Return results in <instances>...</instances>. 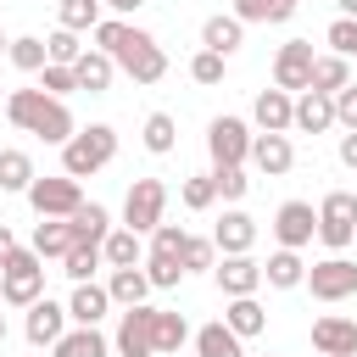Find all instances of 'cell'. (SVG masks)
Returning a JSON list of instances; mask_svg holds the SVG:
<instances>
[{
    "instance_id": "cell-34",
    "label": "cell",
    "mask_w": 357,
    "mask_h": 357,
    "mask_svg": "<svg viewBox=\"0 0 357 357\" xmlns=\"http://www.w3.org/2000/svg\"><path fill=\"white\" fill-rule=\"evenodd\" d=\"M56 17L67 33H95L100 28V0H56Z\"/></svg>"
},
{
    "instance_id": "cell-16",
    "label": "cell",
    "mask_w": 357,
    "mask_h": 357,
    "mask_svg": "<svg viewBox=\"0 0 357 357\" xmlns=\"http://www.w3.org/2000/svg\"><path fill=\"white\" fill-rule=\"evenodd\" d=\"M212 245H218L223 257H245V251L257 245V218L240 212V206H229V212L218 218V229H212Z\"/></svg>"
},
{
    "instance_id": "cell-9",
    "label": "cell",
    "mask_w": 357,
    "mask_h": 357,
    "mask_svg": "<svg viewBox=\"0 0 357 357\" xmlns=\"http://www.w3.org/2000/svg\"><path fill=\"white\" fill-rule=\"evenodd\" d=\"M307 290H312V301H346V296H357V262L351 257L312 262L307 268Z\"/></svg>"
},
{
    "instance_id": "cell-41",
    "label": "cell",
    "mask_w": 357,
    "mask_h": 357,
    "mask_svg": "<svg viewBox=\"0 0 357 357\" xmlns=\"http://www.w3.org/2000/svg\"><path fill=\"white\" fill-rule=\"evenodd\" d=\"M223 73H229V56H218V50H195V56H190V78H195V84L212 89V84H223Z\"/></svg>"
},
{
    "instance_id": "cell-36",
    "label": "cell",
    "mask_w": 357,
    "mask_h": 357,
    "mask_svg": "<svg viewBox=\"0 0 357 357\" xmlns=\"http://www.w3.org/2000/svg\"><path fill=\"white\" fill-rule=\"evenodd\" d=\"M6 61H11L17 73H45V67H50V50H45V39H33V33H17Z\"/></svg>"
},
{
    "instance_id": "cell-5",
    "label": "cell",
    "mask_w": 357,
    "mask_h": 357,
    "mask_svg": "<svg viewBox=\"0 0 357 357\" xmlns=\"http://www.w3.org/2000/svg\"><path fill=\"white\" fill-rule=\"evenodd\" d=\"M318 240L329 245V257H340L357 240V195L351 190H329L318 201Z\"/></svg>"
},
{
    "instance_id": "cell-48",
    "label": "cell",
    "mask_w": 357,
    "mask_h": 357,
    "mask_svg": "<svg viewBox=\"0 0 357 357\" xmlns=\"http://www.w3.org/2000/svg\"><path fill=\"white\" fill-rule=\"evenodd\" d=\"M184 240H190V234H184L178 223H162V229L151 234V251H173V257H184Z\"/></svg>"
},
{
    "instance_id": "cell-27",
    "label": "cell",
    "mask_w": 357,
    "mask_h": 357,
    "mask_svg": "<svg viewBox=\"0 0 357 357\" xmlns=\"http://www.w3.org/2000/svg\"><path fill=\"white\" fill-rule=\"evenodd\" d=\"M106 290H112V307H145L151 279H145V268H112Z\"/></svg>"
},
{
    "instance_id": "cell-17",
    "label": "cell",
    "mask_w": 357,
    "mask_h": 357,
    "mask_svg": "<svg viewBox=\"0 0 357 357\" xmlns=\"http://www.w3.org/2000/svg\"><path fill=\"white\" fill-rule=\"evenodd\" d=\"M251 117H257L262 134H290V128H296V95H284V89H262L257 106H251Z\"/></svg>"
},
{
    "instance_id": "cell-42",
    "label": "cell",
    "mask_w": 357,
    "mask_h": 357,
    "mask_svg": "<svg viewBox=\"0 0 357 357\" xmlns=\"http://www.w3.org/2000/svg\"><path fill=\"white\" fill-rule=\"evenodd\" d=\"M212 184H218V201H245V190H251L245 167H212Z\"/></svg>"
},
{
    "instance_id": "cell-52",
    "label": "cell",
    "mask_w": 357,
    "mask_h": 357,
    "mask_svg": "<svg viewBox=\"0 0 357 357\" xmlns=\"http://www.w3.org/2000/svg\"><path fill=\"white\" fill-rule=\"evenodd\" d=\"M340 6V17H357V0H335Z\"/></svg>"
},
{
    "instance_id": "cell-15",
    "label": "cell",
    "mask_w": 357,
    "mask_h": 357,
    "mask_svg": "<svg viewBox=\"0 0 357 357\" xmlns=\"http://www.w3.org/2000/svg\"><path fill=\"white\" fill-rule=\"evenodd\" d=\"M67 307L61 301H50V296H39L33 307H28V324H22V335H28V346H56L61 335H67Z\"/></svg>"
},
{
    "instance_id": "cell-32",
    "label": "cell",
    "mask_w": 357,
    "mask_h": 357,
    "mask_svg": "<svg viewBox=\"0 0 357 357\" xmlns=\"http://www.w3.org/2000/svg\"><path fill=\"white\" fill-rule=\"evenodd\" d=\"M184 340H190V324H184V312H167V307H156V324H151V346H156V357L178 351Z\"/></svg>"
},
{
    "instance_id": "cell-12",
    "label": "cell",
    "mask_w": 357,
    "mask_h": 357,
    "mask_svg": "<svg viewBox=\"0 0 357 357\" xmlns=\"http://www.w3.org/2000/svg\"><path fill=\"white\" fill-rule=\"evenodd\" d=\"M312 234H318V212H312V201H284V206L273 212V240H279L284 251L312 245Z\"/></svg>"
},
{
    "instance_id": "cell-49",
    "label": "cell",
    "mask_w": 357,
    "mask_h": 357,
    "mask_svg": "<svg viewBox=\"0 0 357 357\" xmlns=\"http://www.w3.org/2000/svg\"><path fill=\"white\" fill-rule=\"evenodd\" d=\"M335 156H340V167H351V173H357V134H340Z\"/></svg>"
},
{
    "instance_id": "cell-54",
    "label": "cell",
    "mask_w": 357,
    "mask_h": 357,
    "mask_svg": "<svg viewBox=\"0 0 357 357\" xmlns=\"http://www.w3.org/2000/svg\"><path fill=\"white\" fill-rule=\"evenodd\" d=\"M0 346H6V312H0Z\"/></svg>"
},
{
    "instance_id": "cell-4",
    "label": "cell",
    "mask_w": 357,
    "mask_h": 357,
    "mask_svg": "<svg viewBox=\"0 0 357 357\" xmlns=\"http://www.w3.org/2000/svg\"><path fill=\"white\" fill-rule=\"evenodd\" d=\"M45 296V257L33 245H17L11 262L0 268V301L6 307H33Z\"/></svg>"
},
{
    "instance_id": "cell-39",
    "label": "cell",
    "mask_w": 357,
    "mask_h": 357,
    "mask_svg": "<svg viewBox=\"0 0 357 357\" xmlns=\"http://www.w3.org/2000/svg\"><path fill=\"white\" fill-rule=\"evenodd\" d=\"M178 201H184L190 212H212V206H218V184H212V173H190V178L178 184Z\"/></svg>"
},
{
    "instance_id": "cell-18",
    "label": "cell",
    "mask_w": 357,
    "mask_h": 357,
    "mask_svg": "<svg viewBox=\"0 0 357 357\" xmlns=\"http://www.w3.org/2000/svg\"><path fill=\"white\" fill-rule=\"evenodd\" d=\"M251 162H257V173L284 178V173L296 167V145H290V134H257V139H251Z\"/></svg>"
},
{
    "instance_id": "cell-21",
    "label": "cell",
    "mask_w": 357,
    "mask_h": 357,
    "mask_svg": "<svg viewBox=\"0 0 357 357\" xmlns=\"http://www.w3.org/2000/svg\"><path fill=\"white\" fill-rule=\"evenodd\" d=\"M296 128H301V134H329V128H335V95L301 89V95H296Z\"/></svg>"
},
{
    "instance_id": "cell-30",
    "label": "cell",
    "mask_w": 357,
    "mask_h": 357,
    "mask_svg": "<svg viewBox=\"0 0 357 357\" xmlns=\"http://www.w3.org/2000/svg\"><path fill=\"white\" fill-rule=\"evenodd\" d=\"M195 351L201 357H245V346H240V335L218 318V324H201L195 329Z\"/></svg>"
},
{
    "instance_id": "cell-51",
    "label": "cell",
    "mask_w": 357,
    "mask_h": 357,
    "mask_svg": "<svg viewBox=\"0 0 357 357\" xmlns=\"http://www.w3.org/2000/svg\"><path fill=\"white\" fill-rule=\"evenodd\" d=\"M100 6H112V11H139L145 0H100Z\"/></svg>"
},
{
    "instance_id": "cell-53",
    "label": "cell",
    "mask_w": 357,
    "mask_h": 357,
    "mask_svg": "<svg viewBox=\"0 0 357 357\" xmlns=\"http://www.w3.org/2000/svg\"><path fill=\"white\" fill-rule=\"evenodd\" d=\"M0 56H11V39H6V33H0Z\"/></svg>"
},
{
    "instance_id": "cell-47",
    "label": "cell",
    "mask_w": 357,
    "mask_h": 357,
    "mask_svg": "<svg viewBox=\"0 0 357 357\" xmlns=\"http://www.w3.org/2000/svg\"><path fill=\"white\" fill-rule=\"evenodd\" d=\"M335 128L357 134V84H346V89L335 95Z\"/></svg>"
},
{
    "instance_id": "cell-38",
    "label": "cell",
    "mask_w": 357,
    "mask_h": 357,
    "mask_svg": "<svg viewBox=\"0 0 357 357\" xmlns=\"http://www.w3.org/2000/svg\"><path fill=\"white\" fill-rule=\"evenodd\" d=\"M145 279H151V290H173V284L184 279V257H173V251H145Z\"/></svg>"
},
{
    "instance_id": "cell-13",
    "label": "cell",
    "mask_w": 357,
    "mask_h": 357,
    "mask_svg": "<svg viewBox=\"0 0 357 357\" xmlns=\"http://www.w3.org/2000/svg\"><path fill=\"white\" fill-rule=\"evenodd\" d=\"M312 351L318 357H357V318H340V312L312 318Z\"/></svg>"
},
{
    "instance_id": "cell-22",
    "label": "cell",
    "mask_w": 357,
    "mask_h": 357,
    "mask_svg": "<svg viewBox=\"0 0 357 357\" xmlns=\"http://www.w3.org/2000/svg\"><path fill=\"white\" fill-rule=\"evenodd\" d=\"M67 223H73V245H106V234H112V212L100 201H84Z\"/></svg>"
},
{
    "instance_id": "cell-28",
    "label": "cell",
    "mask_w": 357,
    "mask_h": 357,
    "mask_svg": "<svg viewBox=\"0 0 357 357\" xmlns=\"http://www.w3.org/2000/svg\"><path fill=\"white\" fill-rule=\"evenodd\" d=\"M50 357H112V340L100 335V329H67L56 346H50Z\"/></svg>"
},
{
    "instance_id": "cell-35",
    "label": "cell",
    "mask_w": 357,
    "mask_h": 357,
    "mask_svg": "<svg viewBox=\"0 0 357 357\" xmlns=\"http://www.w3.org/2000/svg\"><path fill=\"white\" fill-rule=\"evenodd\" d=\"M301 0H234V17L240 22H290Z\"/></svg>"
},
{
    "instance_id": "cell-55",
    "label": "cell",
    "mask_w": 357,
    "mask_h": 357,
    "mask_svg": "<svg viewBox=\"0 0 357 357\" xmlns=\"http://www.w3.org/2000/svg\"><path fill=\"white\" fill-rule=\"evenodd\" d=\"M6 95H11V89H0V112H6Z\"/></svg>"
},
{
    "instance_id": "cell-31",
    "label": "cell",
    "mask_w": 357,
    "mask_h": 357,
    "mask_svg": "<svg viewBox=\"0 0 357 357\" xmlns=\"http://www.w3.org/2000/svg\"><path fill=\"white\" fill-rule=\"evenodd\" d=\"M33 251H39L45 262H50V257H67V251H73V223H67V218H39Z\"/></svg>"
},
{
    "instance_id": "cell-46",
    "label": "cell",
    "mask_w": 357,
    "mask_h": 357,
    "mask_svg": "<svg viewBox=\"0 0 357 357\" xmlns=\"http://www.w3.org/2000/svg\"><path fill=\"white\" fill-rule=\"evenodd\" d=\"M39 89L61 100V95H73V89H78V73H73V67H56V61H50V67L39 73Z\"/></svg>"
},
{
    "instance_id": "cell-26",
    "label": "cell",
    "mask_w": 357,
    "mask_h": 357,
    "mask_svg": "<svg viewBox=\"0 0 357 357\" xmlns=\"http://www.w3.org/2000/svg\"><path fill=\"white\" fill-rule=\"evenodd\" d=\"M33 178H39V173H33V156L17 151V145H6V151H0V190H6V195H28Z\"/></svg>"
},
{
    "instance_id": "cell-8",
    "label": "cell",
    "mask_w": 357,
    "mask_h": 357,
    "mask_svg": "<svg viewBox=\"0 0 357 357\" xmlns=\"http://www.w3.org/2000/svg\"><path fill=\"white\" fill-rule=\"evenodd\" d=\"M28 206H33L39 218H73V212L84 206V190H78V178H67V173H45V178H33Z\"/></svg>"
},
{
    "instance_id": "cell-20",
    "label": "cell",
    "mask_w": 357,
    "mask_h": 357,
    "mask_svg": "<svg viewBox=\"0 0 357 357\" xmlns=\"http://www.w3.org/2000/svg\"><path fill=\"white\" fill-rule=\"evenodd\" d=\"M240 45H245V22H240L234 11H229V17L218 11V17H206V22H201V50H218V56H234Z\"/></svg>"
},
{
    "instance_id": "cell-10",
    "label": "cell",
    "mask_w": 357,
    "mask_h": 357,
    "mask_svg": "<svg viewBox=\"0 0 357 357\" xmlns=\"http://www.w3.org/2000/svg\"><path fill=\"white\" fill-rule=\"evenodd\" d=\"M312 39H290V45H279V56H273V89H284V95H301V89H312Z\"/></svg>"
},
{
    "instance_id": "cell-45",
    "label": "cell",
    "mask_w": 357,
    "mask_h": 357,
    "mask_svg": "<svg viewBox=\"0 0 357 357\" xmlns=\"http://www.w3.org/2000/svg\"><path fill=\"white\" fill-rule=\"evenodd\" d=\"M201 268H218V245L201 240V234H190L184 240V273H201Z\"/></svg>"
},
{
    "instance_id": "cell-23",
    "label": "cell",
    "mask_w": 357,
    "mask_h": 357,
    "mask_svg": "<svg viewBox=\"0 0 357 357\" xmlns=\"http://www.w3.org/2000/svg\"><path fill=\"white\" fill-rule=\"evenodd\" d=\"M223 324H229L240 340H257V335L268 329V307H262L257 296H234V301L223 307Z\"/></svg>"
},
{
    "instance_id": "cell-11",
    "label": "cell",
    "mask_w": 357,
    "mask_h": 357,
    "mask_svg": "<svg viewBox=\"0 0 357 357\" xmlns=\"http://www.w3.org/2000/svg\"><path fill=\"white\" fill-rule=\"evenodd\" d=\"M151 324H156V307H151V301H145V307H123L117 335H112V351H117V357H156Z\"/></svg>"
},
{
    "instance_id": "cell-43",
    "label": "cell",
    "mask_w": 357,
    "mask_h": 357,
    "mask_svg": "<svg viewBox=\"0 0 357 357\" xmlns=\"http://www.w3.org/2000/svg\"><path fill=\"white\" fill-rule=\"evenodd\" d=\"M324 39H329V50H335V56H346V61H351V56H357V17H335Z\"/></svg>"
},
{
    "instance_id": "cell-24",
    "label": "cell",
    "mask_w": 357,
    "mask_h": 357,
    "mask_svg": "<svg viewBox=\"0 0 357 357\" xmlns=\"http://www.w3.org/2000/svg\"><path fill=\"white\" fill-rule=\"evenodd\" d=\"M73 73H78V89H89V95H106L112 89V73H117V61L106 56V50H84L78 61H73Z\"/></svg>"
},
{
    "instance_id": "cell-2",
    "label": "cell",
    "mask_w": 357,
    "mask_h": 357,
    "mask_svg": "<svg viewBox=\"0 0 357 357\" xmlns=\"http://www.w3.org/2000/svg\"><path fill=\"white\" fill-rule=\"evenodd\" d=\"M6 117H11V123H17L22 134L45 139V145H67V139L78 134V123H73L67 100L45 95L39 84H33V89H11V95H6Z\"/></svg>"
},
{
    "instance_id": "cell-33",
    "label": "cell",
    "mask_w": 357,
    "mask_h": 357,
    "mask_svg": "<svg viewBox=\"0 0 357 357\" xmlns=\"http://www.w3.org/2000/svg\"><path fill=\"white\" fill-rule=\"evenodd\" d=\"M346 84H351V61H346V56L329 50V56L312 61V89H318V95H340Z\"/></svg>"
},
{
    "instance_id": "cell-37",
    "label": "cell",
    "mask_w": 357,
    "mask_h": 357,
    "mask_svg": "<svg viewBox=\"0 0 357 357\" xmlns=\"http://www.w3.org/2000/svg\"><path fill=\"white\" fill-rule=\"evenodd\" d=\"M139 139H145V151H151V156H167V151L178 145V123H173L167 112H151V117H145V128H139Z\"/></svg>"
},
{
    "instance_id": "cell-25",
    "label": "cell",
    "mask_w": 357,
    "mask_h": 357,
    "mask_svg": "<svg viewBox=\"0 0 357 357\" xmlns=\"http://www.w3.org/2000/svg\"><path fill=\"white\" fill-rule=\"evenodd\" d=\"M262 284H273V290H296V284H307V262H301V251H273L268 262H262Z\"/></svg>"
},
{
    "instance_id": "cell-50",
    "label": "cell",
    "mask_w": 357,
    "mask_h": 357,
    "mask_svg": "<svg viewBox=\"0 0 357 357\" xmlns=\"http://www.w3.org/2000/svg\"><path fill=\"white\" fill-rule=\"evenodd\" d=\"M11 251H17V234H11V229H6V223H0V268H6V262H11Z\"/></svg>"
},
{
    "instance_id": "cell-14",
    "label": "cell",
    "mask_w": 357,
    "mask_h": 357,
    "mask_svg": "<svg viewBox=\"0 0 357 357\" xmlns=\"http://www.w3.org/2000/svg\"><path fill=\"white\" fill-rule=\"evenodd\" d=\"M212 279H218V290L234 301V296H257L262 290V262L245 251V257H223L218 268H212Z\"/></svg>"
},
{
    "instance_id": "cell-19",
    "label": "cell",
    "mask_w": 357,
    "mask_h": 357,
    "mask_svg": "<svg viewBox=\"0 0 357 357\" xmlns=\"http://www.w3.org/2000/svg\"><path fill=\"white\" fill-rule=\"evenodd\" d=\"M112 312V290L106 284H73V301H67V318L78 324V329H100V318Z\"/></svg>"
},
{
    "instance_id": "cell-3",
    "label": "cell",
    "mask_w": 357,
    "mask_h": 357,
    "mask_svg": "<svg viewBox=\"0 0 357 357\" xmlns=\"http://www.w3.org/2000/svg\"><path fill=\"white\" fill-rule=\"evenodd\" d=\"M112 156H117V128L112 123H89L61 145V173L67 178H95Z\"/></svg>"
},
{
    "instance_id": "cell-44",
    "label": "cell",
    "mask_w": 357,
    "mask_h": 357,
    "mask_svg": "<svg viewBox=\"0 0 357 357\" xmlns=\"http://www.w3.org/2000/svg\"><path fill=\"white\" fill-rule=\"evenodd\" d=\"M45 50H50V61H56V67H73V61L84 56V45H78V33H67V28H56V33L45 39Z\"/></svg>"
},
{
    "instance_id": "cell-56",
    "label": "cell",
    "mask_w": 357,
    "mask_h": 357,
    "mask_svg": "<svg viewBox=\"0 0 357 357\" xmlns=\"http://www.w3.org/2000/svg\"><path fill=\"white\" fill-rule=\"evenodd\" d=\"M268 357H273V351H268Z\"/></svg>"
},
{
    "instance_id": "cell-6",
    "label": "cell",
    "mask_w": 357,
    "mask_h": 357,
    "mask_svg": "<svg viewBox=\"0 0 357 357\" xmlns=\"http://www.w3.org/2000/svg\"><path fill=\"white\" fill-rule=\"evenodd\" d=\"M162 212H167V184L162 178H134L128 195H123V229L156 234L162 229Z\"/></svg>"
},
{
    "instance_id": "cell-40",
    "label": "cell",
    "mask_w": 357,
    "mask_h": 357,
    "mask_svg": "<svg viewBox=\"0 0 357 357\" xmlns=\"http://www.w3.org/2000/svg\"><path fill=\"white\" fill-rule=\"evenodd\" d=\"M100 262H106V257H100V245H73V251L61 257V273H67L73 284H89Z\"/></svg>"
},
{
    "instance_id": "cell-1",
    "label": "cell",
    "mask_w": 357,
    "mask_h": 357,
    "mask_svg": "<svg viewBox=\"0 0 357 357\" xmlns=\"http://www.w3.org/2000/svg\"><path fill=\"white\" fill-rule=\"evenodd\" d=\"M95 50H106L134 84H156V78L167 73V50L156 45V33H145V28L123 22V17H100V28H95Z\"/></svg>"
},
{
    "instance_id": "cell-29",
    "label": "cell",
    "mask_w": 357,
    "mask_h": 357,
    "mask_svg": "<svg viewBox=\"0 0 357 357\" xmlns=\"http://www.w3.org/2000/svg\"><path fill=\"white\" fill-rule=\"evenodd\" d=\"M100 257H106V268H145V245H139L134 229H112L106 245H100Z\"/></svg>"
},
{
    "instance_id": "cell-7",
    "label": "cell",
    "mask_w": 357,
    "mask_h": 357,
    "mask_svg": "<svg viewBox=\"0 0 357 357\" xmlns=\"http://www.w3.org/2000/svg\"><path fill=\"white\" fill-rule=\"evenodd\" d=\"M251 128L245 117H212L206 123V151H212V167H245L251 162Z\"/></svg>"
}]
</instances>
